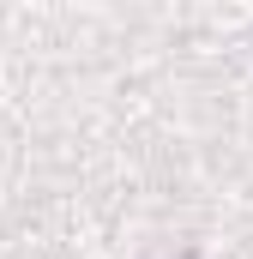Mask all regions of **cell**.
I'll list each match as a JSON object with an SVG mask.
<instances>
[{"label": "cell", "instance_id": "1", "mask_svg": "<svg viewBox=\"0 0 253 259\" xmlns=\"http://www.w3.org/2000/svg\"><path fill=\"white\" fill-rule=\"evenodd\" d=\"M187 259H193V253H187Z\"/></svg>", "mask_w": 253, "mask_h": 259}]
</instances>
